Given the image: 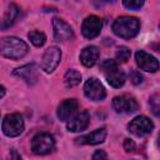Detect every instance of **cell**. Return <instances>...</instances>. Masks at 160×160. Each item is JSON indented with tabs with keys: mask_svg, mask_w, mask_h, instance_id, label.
Segmentation results:
<instances>
[{
	"mask_svg": "<svg viewBox=\"0 0 160 160\" xmlns=\"http://www.w3.org/2000/svg\"><path fill=\"white\" fill-rule=\"evenodd\" d=\"M29 51L26 42L16 36H5L0 40V54L11 60L24 58Z\"/></svg>",
	"mask_w": 160,
	"mask_h": 160,
	"instance_id": "1",
	"label": "cell"
},
{
	"mask_svg": "<svg viewBox=\"0 0 160 160\" xmlns=\"http://www.w3.org/2000/svg\"><path fill=\"white\" fill-rule=\"evenodd\" d=\"M140 30V21L134 16H120L112 22V31L122 39H132Z\"/></svg>",
	"mask_w": 160,
	"mask_h": 160,
	"instance_id": "2",
	"label": "cell"
},
{
	"mask_svg": "<svg viewBox=\"0 0 160 160\" xmlns=\"http://www.w3.org/2000/svg\"><path fill=\"white\" fill-rule=\"evenodd\" d=\"M55 149V139L49 132H39L32 138L31 150L36 155H46Z\"/></svg>",
	"mask_w": 160,
	"mask_h": 160,
	"instance_id": "3",
	"label": "cell"
},
{
	"mask_svg": "<svg viewBox=\"0 0 160 160\" xmlns=\"http://www.w3.org/2000/svg\"><path fill=\"white\" fill-rule=\"evenodd\" d=\"M2 132L9 138L19 136L24 131V119L20 114H8L2 120Z\"/></svg>",
	"mask_w": 160,
	"mask_h": 160,
	"instance_id": "4",
	"label": "cell"
},
{
	"mask_svg": "<svg viewBox=\"0 0 160 160\" xmlns=\"http://www.w3.org/2000/svg\"><path fill=\"white\" fill-rule=\"evenodd\" d=\"M60 60H61V51H60V49L58 46H50L49 49L45 50V52L42 55L41 69L45 72L50 74V72H52L58 68Z\"/></svg>",
	"mask_w": 160,
	"mask_h": 160,
	"instance_id": "5",
	"label": "cell"
},
{
	"mask_svg": "<svg viewBox=\"0 0 160 160\" xmlns=\"http://www.w3.org/2000/svg\"><path fill=\"white\" fill-rule=\"evenodd\" d=\"M84 92L88 99L92 101H100L106 96L105 88L96 78H89L84 85Z\"/></svg>",
	"mask_w": 160,
	"mask_h": 160,
	"instance_id": "6",
	"label": "cell"
},
{
	"mask_svg": "<svg viewBox=\"0 0 160 160\" xmlns=\"http://www.w3.org/2000/svg\"><path fill=\"white\" fill-rule=\"evenodd\" d=\"M128 128L131 134L136 136H145L152 131L154 124L149 118L141 115V116H136L135 119H132Z\"/></svg>",
	"mask_w": 160,
	"mask_h": 160,
	"instance_id": "7",
	"label": "cell"
},
{
	"mask_svg": "<svg viewBox=\"0 0 160 160\" xmlns=\"http://www.w3.org/2000/svg\"><path fill=\"white\" fill-rule=\"evenodd\" d=\"M101 26H102L101 19L96 15H90L82 21L81 32L86 39H94L100 34Z\"/></svg>",
	"mask_w": 160,
	"mask_h": 160,
	"instance_id": "8",
	"label": "cell"
},
{
	"mask_svg": "<svg viewBox=\"0 0 160 160\" xmlns=\"http://www.w3.org/2000/svg\"><path fill=\"white\" fill-rule=\"evenodd\" d=\"M112 106H114L115 111L120 112V114H130V112L136 111L139 108L136 100L129 95H121V96L114 98Z\"/></svg>",
	"mask_w": 160,
	"mask_h": 160,
	"instance_id": "9",
	"label": "cell"
},
{
	"mask_svg": "<svg viewBox=\"0 0 160 160\" xmlns=\"http://www.w3.org/2000/svg\"><path fill=\"white\" fill-rule=\"evenodd\" d=\"M52 29H54V36L58 41H68L74 38V31L71 26L60 18L52 19Z\"/></svg>",
	"mask_w": 160,
	"mask_h": 160,
	"instance_id": "10",
	"label": "cell"
},
{
	"mask_svg": "<svg viewBox=\"0 0 160 160\" xmlns=\"http://www.w3.org/2000/svg\"><path fill=\"white\" fill-rule=\"evenodd\" d=\"M135 60H136L138 66L144 71L155 72L159 70V61L152 55H150L142 50H139L135 54Z\"/></svg>",
	"mask_w": 160,
	"mask_h": 160,
	"instance_id": "11",
	"label": "cell"
},
{
	"mask_svg": "<svg viewBox=\"0 0 160 160\" xmlns=\"http://www.w3.org/2000/svg\"><path fill=\"white\" fill-rule=\"evenodd\" d=\"M89 121H90V116H89V112L82 110V111H79L76 114H74L69 121H68V130L69 131H72V132H79V131H82L88 128L89 125Z\"/></svg>",
	"mask_w": 160,
	"mask_h": 160,
	"instance_id": "12",
	"label": "cell"
},
{
	"mask_svg": "<svg viewBox=\"0 0 160 160\" xmlns=\"http://www.w3.org/2000/svg\"><path fill=\"white\" fill-rule=\"evenodd\" d=\"M12 74L15 76L22 79L29 85H34L38 81V79H39L38 66L35 64H28V65H24L21 68H18V69L14 70Z\"/></svg>",
	"mask_w": 160,
	"mask_h": 160,
	"instance_id": "13",
	"label": "cell"
},
{
	"mask_svg": "<svg viewBox=\"0 0 160 160\" xmlns=\"http://www.w3.org/2000/svg\"><path fill=\"white\" fill-rule=\"evenodd\" d=\"M105 138H106V129L101 128L90 134L79 136L75 140H76V144H80V145H98V144L102 142L105 140Z\"/></svg>",
	"mask_w": 160,
	"mask_h": 160,
	"instance_id": "14",
	"label": "cell"
},
{
	"mask_svg": "<svg viewBox=\"0 0 160 160\" xmlns=\"http://www.w3.org/2000/svg\"><path fill=\"white\" fill-rule=\"evenodd\" d=\"M104 74H105V78H106V80H108V82H109L112 88H121V86L125 84L126 76H125L124 71L118 68V65L104 70Z\"/></svg>",
	"mask_w": 160,
	"mask_h": 160,
	"instance_id": "15",
	"label": "cell"
},
{
	"mask_svg": "<svg viewBox=\"0 0 160 160\" xmlns=\"http://www.w3.org/2000/svg\"><path fill=\"white\" fill-rule=\"evenodd\" d=\"M78 101L75 99H66L58 106V118L62 121L69 120L78 110Z\"/></svg>",
	"mask_w": 160,
	"mask_h": 160,
	"instance_id": "16",
	"label": "cell"
},
{
	"mask_svg": "<svg viewBox=\"0 0 160 160\" xmlns=\"http://www.w3.org/2000/svg\"><path fill=\"white\" fill-rule=\"evenodd\" d=\"M99 55H100L99 49L96 46H94V45H90V46H86V48H84L81 50V52H80V61H81V64L84 66L90 68V66L95 65V62L99 59Z\"/></svg>",
	"mask_w": 160,
	"mask_h": 160,
	"instance_id": "17",
	"label": "cell"
},
{
	"mask_svg": "<svg viewBox=\"0 0 160 160\" xmlns=\"http://www.w3.org/2000/svg\"><path fill=\"white\" fill-rule=\"evenodd\" d=\"M19 16H20V8L18 5H15V4H10L8 10H6V12H5V15H4V18H2V20L0 21V28L1 29L10 28L18 20Z\"/></svg>",
	"mask_w": 160,
	"mask_h": 160,
	"instance_id": "18",
	"label": "cell"
},
{
	"mask_svg": "<svg viewBox=\"0 0 160 160\" xmlns=\"http://www.w3.org/2000/svg\"><path fill=\"white\" fill-rule=\"evenodd\" d=\"M80 81H81V74L74 69H70L64 76V82L66 88H74L79 85Z\"/></svg>",
	"mask_w": 160,
	"mask_h": 160,
	"instance_id": "19",
	"label": "cell"
},
{
	"mask_svg": "<svg viewBox=\"0 0 160 160\" xmlns=\"http://www.w3.org/2000/svg\"><path fill=\"white\" fill-rule=\"evenodd\" d=\"M28 38H29V40L31 41V44L35 45V46H38V48L42 46V45L45 44V41H46L45 34L41 32V31H38V30L30 31V32L28 34Z\"/></svg>",
	"mask_w": 160,
	"mask_h": 160,
	"instance_id": "20",
	"label": "cell"
},
{
	"mask_svg": "<svg viewBox=\"0 0 160 160\" xmlns=\"http://www.w3.org/2000/svg\"><path fill=\"white\" fill-rule=\"evenodd\" d=\"M130 55H131V52L126 46H120L116 51V60L120 62H126L129 60Z\"/></svg>",
	"mask_w": 160,
	"mask_h": 160,
	"instance_id": "21",
	"label": "cell"
},
{
	"mask_svg": "<svg viewBox=\"0 0 160 160\" xmlns=\"http://www.w3.org/2000/svg\"><path fill=\"white\" fill-rule=\"evenodd\" d=\"M144 2H145V0H122L124 6L128 9H131V10L140 9L144 5Z\"/></svg>",
	"mask_w": 160,
	"mask_h": 160,
	"instance_id": "22",
	"label": "cell"
},
{
	"mask_svg": "<svg viewBox=\"0 0 160 160\" xmlns=\"http://www.w3.org/2000/svg\"><path fill=\"white\" fill-rule=\"evenodd\" d=\"M159 96L158 95H152L151 98H150V106H151V110H152V112L158 116L159 115Z\"/></svg>",
	"mask_w": 160,
	"mask_h": 160,
	"instance_id": "23",
	"label": "cell"
},
{
	"mask_svg": "<svg viewBox=\"0 0 160 160\" xmlns=\"http://www.w3.org/2000/svg\"><path fill=\"white\" fill-rule=\"evenodd\" d=\"M130 80H131L132 84L138 85V84H140V82L142 81V76L140 75V72H138V71H132L131 75H130Z\"/></svg>",
	"mask_w": 160,
	"mask_h": 160,
	"instance_id": "24",
	"label": "cell"
},
{
	"mask_svg": "<svg viewBox=\"0 0 160 160\" xmlns=\"http://www.w3.org/2000/svg\"><path fill=\"white\" fill-rule=\"evenodd\" d=\"M124 149L128 152H132L135 150V142L132 140H130V139H125V141H124Z\"/></svg>",
	"mask_w": 160,
	"mask_h": 160,
	"instance_id": "25",
	"label": "cell"
},
{
	"mask_svg": "<svg viewBox=\"0 0 160 160\" xmlns=\"http://www.w3.org/2000/svg\"><path fill=\"white\" fill-rule=\"evenodd\" d=\"M108 158V155L102 151V150H98L94 155H92V159H106Z\"/></svg>",
	"mask_w": 160,
	"mask_h": 160,
	"instance_id": "26",
	"label": "cell"
},
{
	"mask_svg": "<svg viewBox=\"0 0 160 160\" xmlns=\"http://www.w3.org/2000/svg\"><path fill=\"white\" fill-rule=\"evenodd\" d=\"M4 95H5V88H4L2 85H0V99H1Z\"/></svg>",
	"mask_w": 160,
	"mask_h": 160,
	"instance_id": "27",
	"label": "cell"
},
{
	"mask_svg": "<svg viewBox=\"0 0 160 160\" xmlns=\"http://www.w3.org/2000/svg\"><path fill=\"white\" fill-rule=\"evenodd\" d=\"M101 1H112V0H101Z\"/></svg>",
	"mask_w": 160,
	"mask_h": 160,
	"instance_id": "28",
	"label": "cell"
}]
</instances>
